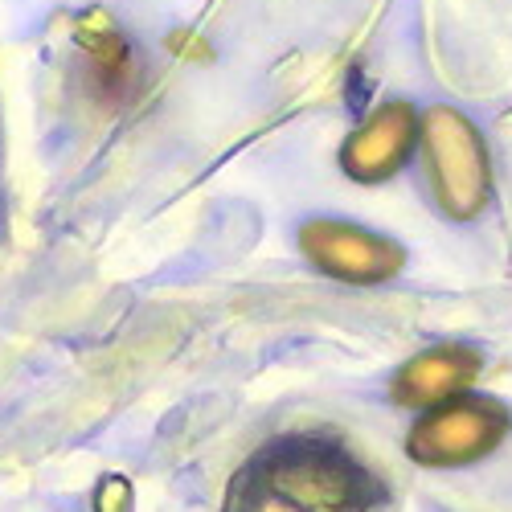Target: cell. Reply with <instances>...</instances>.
Wrapping results in <instances>:
<instances>
[{
	"mask_svg": "<svg viewBox=\"0 0 512 512\" xmlns=\"http://www.w3.org/2000/svg\"><path fill=\"white\" fill-rule=\"evenodd\" d=\"M234 496H246V512H365L381 500V488L340 443L295 435L254 455Z\"/></svg>",
	"mask_w": 512,
	"mask_h": 512,
	"instance_id": "cell-1",
	"label": "cell"
},
{
	"mask_svg": "<svg viewBox=\"0 0 512 512\" xmlns=\"http://www.w3.org/2000/svg\"><path fill=\"white\" fill-rule=\"evenodd\" d=\"M504 435V418L488 402H455L447 398L439 410L422 414L418 431L410 435V451L426 463H459L484 455Z\"/></svg>",
	"mask_w": 512,
	"mask_h": 512,
	"instance_id": "cell-2",
	"label": "cell"
},
{
	"mask_svg": "<svg viewBox=\"0 0 512 512\" xmlns=\"http://www.w3.org/2000/svg\"><path fill=\"white\" fill-rule=\"evenodd\" d=\"M410 136H414V123H410V115L402 111V107H394V111H386L373 127H365V132L357 136V144L349 148V164L357 168H365V160H373L369 164V173L365 177H373V173H390V168L406 156V148H410Z\"/></svg>",
	"mask_w": 512,
	"mask_h": 512,
	"instance_id": "cell-3",
	"label": "cell"
}]
</instances>
